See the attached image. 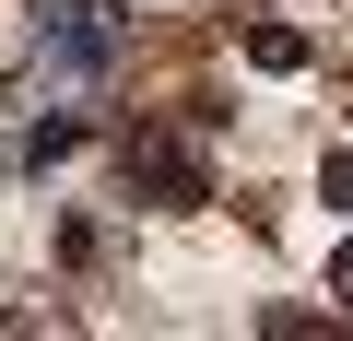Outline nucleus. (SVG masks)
<instances>
[{
  "mask_svg": "<svg viewBox=\"0 0 353 341\" xmlns=\"http://www.w3.org/2000/svg\"><path fill=\"white\" fill-rule=\"evenodd\" d=\"M130 189H153L165 212H189V200H201V153H176V141H130Z\"/></svg>",
  "mask_w": 353,
  "mask_h": 341,
  "instance_id": "nucleus-1",
  "label": "nucleus"
},
{
  "mask_svg": "<svg viewBox=\"0 0 353 341\" xmlns=\"http://www.w3.org/2000/svg\"><path fill=\"white\" fill-rule=\"evenodd\" d=\"M248 71H306V36L294 24H248Z\"/></svg>",
  "mask_w": 353,
  "mask_h": 341,
  "instance_id": "nucleus-2",
  "label": "nucleus"
},
{
  "mask_svg": "<svg viewBox=\"0 0 353 341\" xmlns=\"http://www.w3.org/2000/svg\"><path fill=\"white\" fill-rule=\"evenodd\" d=\"M330 294H341V306H353V247H341V259H330Z\"/></svg>",
  "mask_w": 353,
  "mask_h": 341,
  "instance_id": "nucleus-3",
  "label": "nucleus"
}]
</instances>
